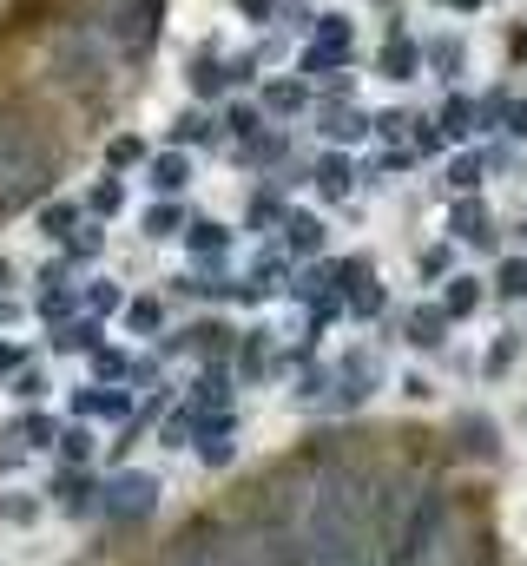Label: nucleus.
<instances>
[{"instance_id":"f257e3e1","label":"nucleus","mask_w":527,"mask_h":566,"mask_svg":"<svg viewBox=\"0 0 527 566\" xmlns=\"http://www.w3.org/2000/svg\"><path fill=\"white\" fill-rule=\"evenodd\" d=\"M383 376H389L383 349H369V343L336 349V362H330V395H323L317 409H363L369 395L383 389Z\"/></svg>"},{"instance_id":"f03ea898","label":"nucleus","mask_w":527,"mask_h":566,"mask_svg":"<svg viewBox=\"0 0 527 566\" xmlns=\"http://www.w3.org/2000/svg\"><path fill=\"white\" fill-rule=\"evenodd\" d=\"M238 323L231 316H218V310H205V316H192L185 330H165L159 336V356H192V362H231L238 356Z\"/></svg>"},{"instance_id":"7ed1b4c3","label":"nucleus","mask_w":527,"mask_h":566,"mask_svg":"<svg viewBox=\"0 0 527 566\" xmlns=\"http://www.w3.org/2000/svg\"><path fill=\"white\" fill-rule=\"evenodd\" d=\"M159 494H165V481L152 468H119L99 488V507H106V520H119V527H145V520L159 514Z\"/></svg>"},{"instance_id":"20e7f679","label":"nucleus","mask_w":527,"mask_h":566,"mask_svg":"<svg viewBox=\"0 0 527 566\" xmlns=\"http://www.w3.org/2000/svg\"><path fill=\"white\" fill-rule=\"evenodd\" d=\"M290 283H297V264H290L284 251H277V237L264 244V251L251 257V270L238 277V290H231V303H244V310H264V303L290 297Z\"/></svg>"},{"instance_id":"39448f33","label":"nucleus","mask_w":527,"mask_h":566,"mask_svg":"<svg viewBox=\"0 0 527 566\" xmlns=\"http://www.w3.org/2000/svg\"><path fill=\"white\" fill-rule=\"evenodd\" d=\"M60 441V422H53L47 409H27L20 422L0 428V468H27V461H40Z\"/></svg>"},{"instance_id":"423d86ee","label":"nucleus","mask_w":527,"mask_h":566,"mask_svg":"<svg viewBox=\"0 0 527 566\" xmlns=\"http://www.w3.org/2000/svg\"><path fill=\"white\" fill-rule=\"evenodd\" d=\"M178 244H185V257H192L198 270H231V257H238V231L224 218H192Z\"/></svg>"},{"instance_id":"0eeeda50","label":"nucleus","mask_w":527,"mask_h":566,"mask_svg":"<svg viewBox=\"0 0 527 566\" xmlns=\"http://www.w3.org/2000/svg\"><path fill=\"white\" fill-rule=\"evenodd\" d=\"M73 415L80 422H132L139 415V389H126V382H80L73 389Z\"/></svg>"},{"instance_id":"6e6552de","label":"nucleus","mask_w":527,"mask_h":566,"mask_svg":"<svg viewBox=\"0 0 527 566\" xmlns=\"http://www.w3.org/2000/svg\"><path fill=\"white\" fill-rule=\"evenodd\" d=\"M277 251H284L290 264H317V257H330V218H323V211H290L284 231H277Z\"/></svg>"},{"instance_id":"1a4fd4ad","label":"nucleus","mask_w":527,"mask_h":566,"mask_svg":"<svg viewBox=\"0 0 527 566\" xmlns=\"http://www.w3.org/2000/svg\"><path fill=\"white\" fill-rule=\"evenodd\" d=\"M178 402H192L198 415H231V402H238V369H231V362H198L192 389L178 395Z\"/></svg>"},{"instance_id":"9d476101","label":"nucleus","mask_w":527,"mask_h":566,"mask_svg":"<svg viewBox=\"0 0 527 566\" xmlns=\"http://www.w3.org/2000/svg\"><path fill=\"white\" fill-rule=\"evenodd\" d=\"M448 231H455V244H468V251H495L501 244V224H495V211L481 205V191H468V198L448 205Z\"/></svg>"},{"instance_id":"9b49d317","label":"nucleus","mask_w":527,"mask_h":566,"mask_svg":"<svg viewBox=\"0 0 527 566\" xmlns=\"http://www.w3.org/2000/svg\"><path fill=\"white\" fill-rule=\"evenodd\" d=\"M119 330H126L132 343H159V336L172 330V297H165V290H139V297H126Z\"/></svg>"},{"instance_id":"f8f14e48","label":"nucleus","mask_w":527,"mask_h":566,"mask_svg":"<svg viewBox=\"0 0 527 566\" xmlns=\"http://www.w3.org/2000/svg\"><path fill=\"white\" fill-rule=\"evenodd\" d=\"M356 185H363V172H356V158H350V152H336V145L317 158V165H310V191H317L323 205H350Z\"/></svg>"},{"instance_id":"ddd939ff","label":"nucleus","mask_w":527,"mask_h":566,"mask_svg":"<svg viewBox=\"0 0 527 566\" xmlns=\"http://www.w3.org/2000/svg\"><path fill=\"white\" fill-rule=\"evenodd\" d=\"M139 178H145V191H152V198H185V191H192V152L165 145V152H152L139 165Z\"/></svg>"},{"instance_id":"4468645a","label":"nucleus","mask_w":527,"mask_h":566,"mask_svg":"<svg viewBox=\"0 0 527 566\" xmlns=\"http://www.w3.org/2000/svg\"><path fill=\"white\" fill-rule=\"evenodd\" d=\"M47 507H53V514H66V520H86L99 507V481L86 468H60L47 481Z\"/></svg>"},{"instance_id":"2eb2a0df","label":"nucleus","mask_w":527,"mask_h":566,"mask_svg":"<svg viewBox=\"0 0 527 566\" xmlns=\"http://www.w3.org/2000/svg\"><path fill=\"white\" fill-rule=\"evenodd\" d=\"M376 73H383L389 86H409V79H422V40H416V33H402V27H389L383 47H376Z\"/></svg>"},{"instance_id":"dca6fc26","label":"nucleus","mask_w":527,"mask_h":566,"mask_svg":"<svg viewBox=\"0 0 527 566\" xmlns=\"http://www.w3.org/2000/svg\"><path fill=\"white\" fill-rule=\"evenodd\" d=\"M238 409L231 415H205V422H198V441H192V455L205 461V468H224V461H238Z\"/></svg>"},{"instance_id":"f3484780","label":"nucleus","mask_w":527,"mask_h":566,"mask_svg":"<svg viewBox=\"0 0 527 566\" xmlns=\"http://www.w3.org/2000/svg\"><path fill=\"white\" fill-rule=\"evenodd\" d=\"M396 330H402V343H409V349L435 356V349H448V330H455V323H448V310H442V303H416V310L402 316Z\"/></svg>"},{"instance_id":"a211bd4d","label":"nucleus","mask_w":527,"mask_h":566,"mask_svg":"<svg viewBox=\"0 0 527 566\" xmlns=\"http://www.w3.org/2000/svg\"><path fill=\"white\" fill-rule=\"evenodd\" d=\"M231 369H238V382H271V369H277V336L264 330V323H251V330L238 336V356H231Z\"/></svg>"},{"instance_id":"6ab92c4d","label":"nucleus","mask_w":527,"mask_h":566,"mask_svg":"<svg viewBox=\"0 0 527 566\" xmlns=\"http://www.w3.org/2000/svg\"><path fill=\"white\" fill-rule=\"evenodd\" d=\"M99 343H106V323H99V316H60V323H47L53 356H93Z\"/></svg>"},{"instance_id":"aec40b11","label":"nucleus","mask_w":527,"mask_h":566,"mask_svg":"<svg viewBox=\"0 0 527 566\" xmlns=\"http://www.w3.org/2000/svg\"><path fill=\"white\" fill-rule=\"evenodd\" d=\"M290 211H297V205L284 198V185H257V191H251V205H244V231L271 244V237L284 231V218H290Z\"/></svg>"},{"instance_id":"412c9836","label":"nucleus","mask_w":527,"mask_h":566,"mask_svg":"<svg viewBox=\"0 0 527 566\" xmlns=\"http://www.w3.org/2000/svg\"><path fill=\"white\" fill-rule=\"evenodd\" d=\"M185 224H192L185 198H152V205L139 211V237H145V244H178V237H185Z\"/></svg>"},{"instance_id":"4be33fe9","label":"nucleus","mask_w":527,"mask_h":566,"mask_svg":"<svg viewBox=\"0 0 527 566\" xmlns=\"http://www.w3.org/2000/svg\"><path fill=\"white\" fill-rule=\"evenodd\" d=\"M172 145H178V152H205V145H224L218 112H205L198 99H192L185 112H172Z\"/></svg>"},{"instance_id":"5701e85b","label":"nucleus","mask_w":527,"mask_h":566,"mask_svg":"<svg viewBox=\"0 0 527 566\" xmlns=\"http://www.w3.org/2000/svg\"><path fill=\"white\" fill-rule=\"evenodd\" d=\"M264 112H271V119H304V112H310V79L304 73L264 79Z\"/></svg>"},{"instance_id":"b1692460","label":"nucleus","mask_w":527,"mask_h":566,"mask_svg":"<svg viewBox=\"0 0 527 566\" xmlns=\"http://www.w3.org/2000/svg\"><path fill=\"white\" fill-rule=\"evenodd\" d=\"M317 132L343 152V145H363V139H376L369 132V112H356V106H317Z\"/></svg>"},{"instance_id":"393cba45","label":"nucleus","mask_w":527,"mask_h":566,"mask_svg":"<svg viewBox=\"0 0 527 566\" xmlns=\"http://www.w3.org/2000/svg\"><path fill=\"white\" fill-rule=\"evenodd\" d=\"M462 66H468V47H462V33H435V40H422V73H435V79H462Z\"/></svg>"},{"instance_id":"a878e982","label":"nucleus","mask_w":527,"mask_h":566,"mask_svg":"<svg viewBox=\"0 0 527 566\" xmlns=\"http://www.w3.org/2000/svg\"><path fill=\"white\" fill-rule=\"evenodd\" d=\"M435 303L448 310V323H468V316H475L481 303H488V283H481V277H468V270H455V277L442 283V297H435Z\"/></svg>"},{"instance_id":"bb28decb","label":"nucleus","mask_w":527,"mask_h":566,"mask_svg":"<svg viewBox=\"0 0 527 566\" xmlns=\"http://www.w3.org/2000/svg\"><path fill=\"white\" fill-rule=\"evenodd\" d=\"M435 126H442L448 145H462V139H475V132H481V106L468 93H448L442 106H435Z\"/></svg>"},{"instance_id":"cd10ccee","label":"nucleus","mask_w":527,"mask_h":566,"mask_svg":"<svg viewBox=\"0 0 527 566\" xmlns=\"http://www.w3.org/2000/svg\"><path fill=\"white\" fill-rule=\"evenodd\" d=\"M47 520V501L27 488H0V527H14V534H27V527H40Z\"/></svg>"},{"instance_id":"c85d7f7f","label":"nucleus","mask_w":527,"mask_h":566,"mask_svg":"<svg viewBox=\"0 0 527 566\" xmlns=\"http://www.w3.org/2000/svg\"><path fill=\"white\" fill-rule=\"evenodd\" d=\"M53 251H60V264H73V270H80V264H99V257H106V224L86 218L80 231L66 237V244H53Z\"/></svg>"},{"instance_id":"c756f323","label":"nucleus","mask_w":527,"mask_h":566,"mask_svg":"<svg viewBox=\"0 0 527 566\" xmlns=\"http://www.w3.org/2000/svg\"><path fill=\"white\" fill-rule=\"evenodd\" d=\"M53 455H60V468H86V461L99 455V428L93 422H66L60 441H53Z\"/></svg>"},{"instance_id":"7c9ffc66","label":"nucleus","mask_w":527,"mask_h":566,"mask_svg":"<svg viewBox=\"0 0 527 566\" xmlns=\"http://www.w3.org/2000/svg\"><path fill=\"white\" fill-rule=\"evenodd\" d=\"M224 86H231V73H224V60H218V47H198L192 53V93H198V106H205V99H218Z\"/></svg>"},{"instance_id":"2f4dec72","label":"nucleus","mask_w":527,"mask_h":566,"mask_svg":"<svg viewBox=\"0 0 527 566\" xmlns=\"http://www.w3.org/2000/svg\"><path fill=\"white\" fill-rule=\"evenodd\" d=\"M343 310H350L356 323H383V310H389V283L376 277V270H369V277L356 283L350 297H343Z\"/></svg>"},{"instance_id":"473e14b6","label":"nucleus","mask_w":527,"mask_h":566,"mask_svg":"<svg viewBox=\"0 0 527 566\" xmlns=\"http://www.w3.org/2000/svg\"><path fill=\"white\" fill-rule=\"evenodd\" d=\"M198 422H205V415H198L192 402H178V409L159 422V448H165V455H185V448L198 441Z\"/></svg>"},{"instance_id":"72a5a7b5","label":"nucleus","mask_w":527,"mask_h":566,"mask_svg":"<svg viewBox=\"0 0 527 566\" xmlns=\"http://www.w3.org/2000/svg\"><path fill=\"white\" fill-rule=\"evenodd\" d=\"M481 178H488V152H455L442 185H448V198H468V191H481Z\"/></svg>"},{"instance_id":"f704fd0d","label":"nucleus","mask_w":527,"mask_h":566,"mask_svg":"<svg viewBox=\"0 0 527 566\" xmlns=\"http://www.w3.org/2000/svg\"><path fill=\"white\" fill-rule=\"evenodd\" d=\"M80 224H86V205H80V198H53V205L40 211V237H47V244H66Z\"/></svg>"},{"instance_id":"c9c22d12","label":"nucleus","mask_w":527,"mask_h":566,"mask_svg":"<svg viewBox=\"0 0 527 566\" xmlns=\"http://www.w3.org/2000/svg\"><path fill=\"white\" fill-rule=\"evenodd\" d=\"M112 310H126V290H119L112 277H86L80 283V316H99V323H106Z\"/></svg>"},{"instance_id":"e433bc0d","label":"nucleus","mask_w":527,"mask_h":566,"mask_svg":"<svg viewBox=\"0 0 527 566\" xmlns=\"http://www.w3.org/2000/svg\"><path fill=\"white\" fill-rule=\"evenodd\" d=\"M80 205H86V218H99V224H106V218H119V211H126V178H119V172H106V178H99V185L80 198Z\"/></svg>"},{"instance_id":"4c0bfd02","label":"nucleus","mask_w":527,"mask_h":566,"mask_svg":"<svg viewBox=\"0 0 527 566\" xmlns=\"http://www.w3.org/2000/svg\"><path fill=\"white\" fill-rule=\"evenodd\" d=\"M284 152H290V139L264 126V132H251V139L238 145V165H251V172H257V165H284Z\"/></svg>"},{"instance_id":"58836bf2","label":"nucleus","mask_w":527,"mask_h":566,"mask_svg":"<svg viewBox=\"0 0 527 566\" xmlns=\"http://www.w3.org/2000/svg\"><path fill=\"white\" fill-rule=\"evenodd\" d=\"M7 389H14V402H27V409H40V402H47V389H53L47 362H20V369H14V382H7Z\"/></svg>"},{"instance_id":"ea45409f","label":"nucleus","mask_w":527,"mask_h":566,"mask_svg":"<svg viewBox=\"0 0 527 566\" xmlns=\"http://www.w3.org/2000/svg\"><path fill=\"white\" fill-rule=\"evenodd\" d=\"M218 126H224V139L231 145H244L251 132H264V119H257V106H244V99H231V106L218 112Z\"/></svg>"},{"instance_id":"a19ab883","label":"nucleus","mask_w":527,"mask_h":566,"mask_svg":"<svg viewBox=\"0 0 527 566\" xmlns=\"http://www.w3.org/2000/svg\"><path fill=\"white\" fill-rule=\"evenodd\" d=\"M145 158H152V152H145V139H139V132H119V139L106 145V172H139Z\"/></svg>"},{"instance_id":"79ce46f5","label":"nucleus","mask_w":527,"mask_h":566,"mask_svg":"<svg viewBox=\"0 0 527 566\" xmlns=\"http://www.w3.org/2000/svg\"><path fill=\"white\" fill-rule=\"evenodd\" d=\"M514 362H521V336H514V330H501V336H495V349L481 356V376L495 382V376H508Z\"/></svg>"},{"instance_id":"37998d69","label":"nucleus","mask_w":527,"mask_h":566,"mask_svg":"<svg viewBox=\"0 0 527 566\" xmlns=\"http://www.w3.org/2000/svg\"><path fill=\"white\" fill-rule=\"evenodd\" d=\"M416 270H422V283H448L455 277V244H429V251L416 257Z\"/></svg>"},{"instance_id":"c03bdc74","label":"nucleus","mask_w":527,"mask_h":566,"mask_svg":"<svg viewBox=\"0 0 527 566\" xmlns=\"http://www.w3.org/2000/svg\"><path fill=\"white\" fill-rule=\"evenodd\" d=\"M495 297L501 303H521L527 297V257H508V264L495 270Z\"/></svg>"},{"instance_id":"a18cd8bd","label":"nucleus","mask_w":527,"mask_h":566,"mask_svg":"<svg viewBox=\"0 0 527 566\" xmlns=\"http://www.w3.org/2000/svg\"><path fill=\"white\" fill-rule=\"evenodd\" d=\"M409 165H416V152H409V145H389V152L376 158V165H369L363 178H376V185H389V178H402V172H409Z\"/></svg>"},{"instance_id":"49530a36","label":"nucleus","mask_w":527,"mask_h":566,"mask_svg":"<svg viewBox=\"0 0 527 566\" xmlns=\"http://www.w3.org/2000/svg\"><path fill=\"white\" fill-rule=\"evenodd\" d=\"M251 27H271V20H284V0H231Z\"/></svg>"},{"instance_id":"de8ad7c7","label":"nucleus","mask_w":527,"mask_h":566,"mask_svg":"<svg viewBox=\"0 0 527 566\" xmlns=\"http://www.w3.org/2000/svg\"><path fill=\"white\" fill-rule=\"evenodd\" d=\"M20 362H33V356H27V343H20V336H0V382H14Z\"/></svg>"},{"instance_id":"09e8293b","label":"nucleus","mask_w":527,"mask_h":566,"mask_svg":"<svg viewBox=\"0 0 527 566\" xmlns=\"http://www.w3.org/2000/svg\"><path fill=\"white\" fill-rule=\"evenodd\" d=\"M257 66H264L257 53H238V60H224V73H231V86H251V79H257Z\"/></svg>"},{"instance_id":"8fccbe9b","label":"nucleus","mask_w":527,"mask_h":566,"mask_svg":"<svg viewBox=\"0 0 527 566\" xmlns=\"http://www.w3.org/2000/svg\"><path fill=\"white\" fill-rule=\"evenodd\" d=\"M257 60L271 66V60H290V40L284 33H264V40H257Z\"/></svg>"},{"instance_id":"3c124183","label":"nucleus","mask_w":527,"mask_h":566,"mask_svg":"<svg viewBox=\"0 0 527 566\" xmlns=\"http://www.w3.org/2000/svg\"><path fill=\"white\" fill-rule=\"evenodd\" d=\"M501 132H508V139H521V145H527V106H508V119H501Z\"/></svg>"},{"instance_id":"603ef678","label":"nucleus","mask_w":527,"mask_h":566,"mask_svg":"<svg viewBox=\"0 0 527 566\" xmlns=\"http://www.w3.org/2000/svg\"><path fill=\"white\" fill-rule=\"evenodd\" d=\"M20 283V270H14V257H0V297H7V290H14Z\"/></svg>"},{"instance_id":"864d4df0","label":"nucleus","mask_w":527,"mask_h":566,"mask_svg":"<svg viewBox=\"0 0 527 566\" xmlns=\"http://www.w3.org/2000/svg\"><path fill=\"white\" fill-rule=\"evenodd\" d=\"M448 7H455V14H475V7H488V0H448Z\"/></svg>"},{"instance_id":"5fc2aeb1","label":"nucleus","mask_w":527,"mask_h":566,"mask_svg":"<svg viewBox=\"0 0 527 566\" xmlns=\"http://www.w3.org/2000/svg\"><path fill=\"white\" fill-rule=\"evenodd\" d=\"M521 237H527V224H521Z\"/></svg>"},{"instance_id":"6e6d98bb","label":"nucleus","mask_w":527,"mask_h":566,"mask_svg":"<svg viewBox=\"0 0 527 566\" xmlns=\"http://www.w3.org/2000/svg\"><path fill=\"white\" fill-rule=\"evenodd\" d=\"M442 7H448V0H442Z\"/></svg>"}]
</instances>
